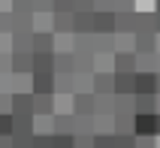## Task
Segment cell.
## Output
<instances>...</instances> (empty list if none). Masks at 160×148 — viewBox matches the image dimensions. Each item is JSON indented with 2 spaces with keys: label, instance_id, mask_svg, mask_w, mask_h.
Segmentation results:
<instances>
[{
  "label": "cell",
  "instance_id": "cell-34",
  "mask_svg": "<svg viewBox=\"0 0 160 148\" xmlns=\"http://www.w3.org/2000/svg\"><path fill=\"white\" fill-rule=\"evenodd\" d=\"M115 52L133 54V33H115Z\"/></svg>",
  "mask_w": 160,
  "mask_h": 148
},
{
  "label": "cell",
  "instance_id": "cell-20",
  "mask_svg": "<svg viewBox=\"0 0 160 148\" xmlns=\"http://www.w3.org/2000/svg\"><path fill=\"white\" fill-rule=\"evenodd\" d=\"M33 33V12H12V33Z\"/></svg>",
  "mask_w": 160,
  "mask_h": 148
},
{
  "label": "cell",
  "instance_id": "cell-23",
  "mask_svg": "<svg viewBox=\"0 0 160 148\" xmlns=\"http://www.w3.org/2000/svg\"><path fill=\"white\" fill-rule=\"evenodd\" d=\"M76 67H72V52L54 54V76H72Z\"/></svg>",
  "mask_w": 160,
  "mask_h": 148
},
{
  "label": "cell",
  "instance_id": "cell-36",
  "mask_svg": "<svg viewBox=\"0 0 160 148\" xmlns=\"http://www.w3.org/2000/svg\"><path fill=\"white\" fill-rule=\"evenodd\" d=\"M72 133H52V148H72Z\"/></svg>",
  "mask_w": 160,
  "mask_h": 148
},
{
  "label": "cell",
  "instance_id": "cell-16",
  "mask_svg": "<svg viewBox=\"0 0 160 148\" xmlns=\"http://www.w3.org/2000/svg\"><path fill=\"white\" fill-rule=\"evenodd\" d=\"M115 33H136V12H115Z\"/></svg>",
  "mask_w": 160,
  "mask_h": 148
},
{
  "label": "cell",
  "instance_id": "cell-55",
  "mask_svg": "<svg viewBox=\"0 0 160 148\" xmlns=\"http://www.w3.org/2000/svg\"><path fill=\"white\" fill-rule=\"evenodd\" d=\"M0 148H12V139L9 136H0Z\"/></svg>",
  "mask_w": 160,
  "mask_h": 148
},
{
  "label": "cell",
  "instance_id": "cell-50",
  "mask_svg": "<svg viewBox=\"0 0 160 148\" xmlns=\"http://www.w3.org/2000/svg\"><path fill=\"white\" fill-rule=\"evenodd\" d=\"M115 148H136V136H115Z\"/></svg>",
  "mask_w": 160,
  "mask_h": 148
},
{
  "label": "cell",
  "instance_id": "cell-42",
  "mask_svg": "<svg viewBox=\"0 0 160 148\" xmlns=\"http://www.w3.org/2000/svg\"><path fill=\"white\" fill-rule=\"evenodd\" d=\"M0 33H12V12H0Z\"/></svg>",
  "mask_w": 160,
  "mask_h": 148
},
{
  "label": "cell",
  "instance_id": "cell-40",
  "mask_svg": "<svg viewBox=\"0 0 160 148\" xmlns=\"http://www.w3.org/2000/svg\"><path fill=\"white\" fill-rule=\"evenodd\" d=\"M94 148H115V133H109V136H94Z\"/></svg>",
  "mask_w": 160,
  "mask_h": 148
},
{
  "label": "cell",
  "instance_id": "cell-19",
  "mask_svg": "<svg viewBox=\"0 0 160 148\" xmlns=\"http://www.w3.org/2000/svg\"><path fill=\"white\" fill-rule=\"evenodd\" d=\"M72 67H76V73L91 76L94 73V54L91 52H72Z\"/></svg>",
  "mask_w": 160,
  "mask_h": 148
},
{
  "label": "cell",
  "instance_id": "cell-43",
  "mask_svg": "<svg viewBox=\"0 0 160 148\" xmlns=\"http://www.w3.org/2000/svg\"><path fill=\"white\" fill-rule=\"evenodd\" d=\"M72 12H94V0H72Z\"/></svg>",
  "mask_w": 160,
  "mask_h": 148
},
{
  "label": "cell",
  "instance_id": "cell-25",
  "mask_svg": "<svg viewBox=\"0 0 160 148\" xmlns=\"http://www.w3.org/2000/svg\"><path fill=\"white\" fill-rule=\"evenodd\" d=\"M33 115H54V94L33 97Z\"/></svg>",
  "mask_w": 160,
  "mask_h": 148
},
{
  "label": "cell",
  "instance_id": "cell-53",
  "mask_svg": "<svg viewBox=\"0 0 160 148\" xmlns=\"http://www.w3.org/2000/svg\"><path fill=\"white\" fill-rule=\"evenodd\" d=\"M33 12H52V0H33Z\"/></svg>",
  "mask_w": 160,
  "mask_h": 148
},
{
  "label": "cell",
  "instance_id": "cell-12",
  "mask_svg": "<svg viewBox=\"0 0 160 148\" xmlns=\"http://www.w3.org/2000/svg\"><path fill=\"white\" fill-rule=\"evenodd\" d=\"M94 33H115V12H94Z\"/></svg>",
  "mask_w": 160,
  "mask_h": 148
},
{
  "label": "cell",
  "instance_id": "cell-27",
  "mask_svg": "<svg viewBox=\"0 0 160 148\" xmlns=\"http://www.w3.org/2000/svg\"><path fill=\"white\" fill-rule=\"evenodd\" d=\"M109 133H115L112 115H94V136H109Z\"/></svg>",
  "mask_w": 160,
  "mask_h": 148
},
{
  "label": "cell",
  "instance_id": "cell-48",
  "mask_svg": "<svg viewBox=\"0 0 160 148\" xmlns=\"http://www.w3.org/2000/svg\"><path fill=\"white\" fill-rule=\"evenodd\" d=\"M52 12H72V0H52Z\"/></svg>",
  "mask_w": 160,
  "mask_h": 148
},
{
  "label": "cell",
  "instance_id": "cell-21",
  "mask_svg": "<svg viewBox=\"0 0 160 148\" xmlns=\"http://www.w3.org/2000/svg\"><path fill=\"white\" fill-rule=\"evenodd\" d=\"M30 39H33V33H21V30L9 33V54L12 52H30Z\"/></svg>",
  "mask_w": 160,
  "mask_h": 148
},
{
  "label": "cell",
  "instance_id": "cell-3",
  "mask_svg": "<svg viewBox=\"0 0 160 148\" xmlns=\"http://www.w3.org/2000/svg\"><path fill=\"white\" fill-rule=\"evenodd\" d=\"M12 118H33V94H12Z\"/></svg>",
  "mask_w": 160,
  "mask_h": 148
},
{
  "label": "cell",
  "instance_id": "cell-15",
  "mask_svg": "<svg viewBox=\"0 0 160 148\" xmlns=\"http://www.w3.org/2000/svg\"><path fill=\"white\" fill-rule=\"evenodd\" d=\"M52 33H72V12H52Z\"/></svg>",
  "mask_w": 160,
  "mask_h": 148
},
{
  "label": "cell",
  "instance_id": "cell-54",
  "mask_svg": "<svg viewBox=\"0 0 160 148\" xmlns=\"http://www.w3.org/2000/svg\"><path fill=\"white\" fill-rule=\"evenodd\" d=\"M0 52H9V33H0Z\"/></svg>",
  "mask_w": 160,
  "mask_h": 148
},
{
  "label": "cell",
  "instance_id": "cell-52",
  "mask_svg": "<svg viewBox=\"0 0 160 148\" xmlns=\"http://www.w3.org/2000/svg\"><path fill=\"white\" fill-rule=\"evenodd\" d=\"M12 148H30V136H9Z\"/></svg>",
  "mask_w": 160,
  "mask_h": 148
},
{
  "label": "cell",
  "instance_id": "cell-11",
  "mask_svg": "<svg viewBox=\"0 0 160 148\" xmlns=\"http://www.w3.org/2000/svg\"><path fill=\"white\" fill-rule=\"evenodd\" d=\"M94 33V12H72V36Z\"/></svg>",
  "mask_w": 160,
  "mask_h": 148
},
{
  "label": "cell",
  "instance_id": "cell-47",
  "mask_svg": "<svg viewBox=\"0 0 160 148\" xmlns=\"http://www.w3.org/2000/svg\"><path fill=\"white\" fill-rule=\"evenodd\" d=\"M115 12H136V0H115Z\"/></svg>",
  "mask_w": 160,
  "mask_h": 148
},
{
  "label": "cell",
  "instance_id": "cell-8",
  "mask_svg": "<svg viewBox=\"0 0 160 148\" xmlns=\"http://www.w3.org/2000/svg\"><path fill=\"white\" fill-rule=\"evenodd\" d=\"M112 94L118 97L133 94V73H112Z\"/></svg>",
  "mask_w": 160,
  "mask_h": 148
},
{
  "label": "cell",
  "instance_id": "cell-18",
  "mask_svg": "<svg viewBox=\"0 0 160 148\" xmlns=\"http://www.w3.org/2000/svg\"><path fill=\"white\" fill-rule=\"evenodd\" d=\"M133 136H154V115H133Z\"/></svg>",
  "mask_w": 160,
  "mask_h": 148
},
{
  "label": "cell",
  "instance_id": "cell-61",
  "mask_svg": "<svg viewBox=\"0 0 160 148\" xmlns=\"http://www.w3.org/2000/svg\"><path fill=\"white\" fill-rule=\"evenodd\" d=\"M154 12H160V0H157V6H154Z\"/></svg>",
  "mask_w": 160,
  "mask_h": 148
},
{
  "label": "cell",
  "instance_id": "cell-29",
  "mask_svg": "<svg viewBox=\"0 0 160 148\" xmlns=\"http://www.w3.org/2000/svg\"><path fill=\"white\" fill-rule=\"evenodd\" d=\"M72 52H91L94 54V33H76L72 36Z\"/></svg>",
  "mask_w": 160,
  "mask_h": 148
},
{
  "label": "cell",
  "instance_id": "cell-13",
  "mask_svg": "<svg viewBox=\"0 0 160 148\" xmlns=\"http://www.w3.org/2000/svg\"><path fill=\"white\" fill-rule=\"evenodd\" d=\"M91 94H112V73H91Z\"/></svg>",
  "mask_w": 160,
  "mask_h": 148
},
{
  "label": "cell",
  "instance_id": "cell-35",
  "mask_svg": "<svg viewBox=\"0 0 160 148\" xmlns=\"http://www.w3.org/2000/svg\"><path fill=\"white\" fill-rule=\"evenodd\" d=\"M136 73H154V54H136Z\"/></svg>",
  "mask_w": 160,
  "mask_h": 148
},
{
  "label": "cell",
  "instance_id": "cell-30",
  "mask_svg": "<svg viewBox=\"0 0 160 148\" xmlns=\"http://www.w3.org/2000/svg\"><path fill=\"white\" fill-rule=\"evenodd\" d=\"M12 136H33V118H12Z\"/></svg>",
  "mask_w": 160,
  "mask_h": 148
},
{
  "label": "cell",
  "instance_id": "cell-1",
  "mask_svg": "<svg viewBox=\"0 0 160 148\" xmlns=\"http://www.w3.org/2000/svg\"><path fill=\"white\" fill-rule=\"evenodd\" d=\"M154 52H157V33L136 30L133 33V54H154Z\"/></svg>",
  "mask_w": 160,
  "mask_h": 148
},
{
  "label": "cell",
  "instance_id": "cell-5",
  "mask_svg": "<svg viewBox=\"0 0 160 148\" xmlns=\"http://www.w3.org/2000/svg\"><path fill=\"white\" fill-rule=\"evenodd\" d=\"M157 112V94H133V115H154Z\"/></svg>",
  "mask_w": 160,
  "mask_h": 148
},
{
  "label": "cell",
  "instance_id": "cell-31",
  "mask_svg": "<svg viewBox=\"0 0 160 148\" xmlns=\"http://www.w3.org/2000/svg\"><path fill=\"white\" fill-rule=\"evenodd\" d=\"M52 30V12H33V33Z\"/></svg>",
  "mask_w": 160,
  "mask_h": 148
},
{
  "label": "cell",
  "instance_id": "cell-22",
  "mask_svg": "<svg viewBox=\"0 0 160 148\" xmlns=\"http://www.w3.org/2000/svg\"><path fill=\"white\" fill-rule=\"evenodd\" d=\"M52 133H72V112H54L52 115Z\"/></svg>",
  "mask_w": 160,
  "mask_h": 148
},
{
  "label": "cell",
  "instance_id": "cell-49",
  "mask_svg": "<svg viewBox=\"0 0 160 148\" xmlns=\"http://www.w3.org/2000/svg\"><path fill=\"white\" fill-rule=\"evenodd\" d=\"M136 148H157V136H136Z\"/></svg>",
  "mask_w": 160,
  "mask_h": 148
},
{
  "label": "cell",
  "instance_id": "cell-38",
  "mask_svg": "<svg viewBox=\"0 0 160 148\" xmlns=\"http://www.w3.org/2000/svg\"><path fill=\"white\" fill-rule=\"evenodd\" d=\"M85 91H91V76L76 73V94H85Z\"/></svg>",
  "mask_w": 160,
  "mask_h": 148
},
{
  "label": "cell",
  "instance_id": "cell-24",
  "mask_svg": "<svg viewBox=\"0 0 160 148\" xmlns=\"http://www.w3.org/2000/svg\"><path fill=\"white\" fill-rule=\"evenodd\" d=\"M115 94H94V115H112Z\"/></svg>",
  "mask_w": 160,
  "mask_h": 148
},
{
  "label": "cell",
  "instance_id": "cell-4",
  "mask_svg": "<svg viewBox=\"0 0 160 148\" xmlns=\"http://www.w3.org/2000/svg\"><path fill=\"white\" fill-rule=\"evenodd\" d=\"M30 52H33V54H54V33H52V30L33 33V39H30Z\"/></svg>",
  "mask_w": 160,
  "mask_h": 148
},
{
  "label": "cell",
  "instance_id": "cell-28",
  "mask_svg": "<svg viewBox=\"0 0 160 148\" xmlns=\"http://www.w3.org/2000/svg\"><path fill=\"white\" fill-rule=\"evenodd\" d=\"M30 73H54V54H33V70Z\"/></svg>",
  "mask_w": 160,
  "mask_h": 148
},
{
  "label": "cell",
  "instance_id": "cell-26",
  "mask_svg": "<svg viewBox=\"0 0 160 148\" xmlns=\"http://www.w3.org/2000/svg\"><path fill=\"white\" fill-rule=\"evenodd\" d=\"M9 94H30V73H27V76L12 73V76H9Z\"/></svg>",
  "mask_w": 160,
  "mask_h": 148
},
{
  "label": "cell",
  "instance_id": "cell-32",
  "mask_svg": "<svg viewBox=\"0 0 160 148\" xmlns=\"http://www.w3.org/2000/svg\"><path fill=\"white\" fill-rule=\"evenodd\" d=\"M72 52V33H54V54Z\"/></svg>",
  "mask_w": 160,
  "mask_h": 148
},
{
  "label": "cell",
  "instance_id": "cell-59",
  "mask_svg": "<svg viewBox=\"0 0 160 148\" xmlns=\"http://www.w3.org/2000/svg\"><path fill=\"white\" fill-rule=\"evenodd\" d=\"M154 79H157V94H160V73H154Z\"/></svg>",
  "mask_w": 160,
  "mask_h": 148
},
{
  "label": "cell",
  "instance_id": "cell-14",
  "mask_svg": "<svg viewBox=\"0 0 160 148\" xmlns=\"http://www.w3.org/2000/svg\"><path fill=\"white\" fill-rule=\"evenodd\" d=\"M76 94V73L72 76H54V97H72Z\"/></svg>",
  "mask_w": 160,
  "mask_h": 148
},
{
  "label": "cell",
  "instance_id": "cell-2",
  "mask_svg": "<svg viewBox=\"0 0 160 148\" xmlns=\"http://www.w3.org/2000/svg\"><path fill=\"white\" fill-rule=\"evenodd\" d=\"M30 94H54V73H30Z\"/></svg>",
  "mask_w": 160,
  "mask_h": 148
},
{
  "label": "cell",
  "instance_id": "cell-56",
  "mask_svg": "<svg viewBox=\"0 0 160 148\" xmlns=\"http://www.w3.org/2000/svg\"><path fill=\"white\" fill-rule=\"evenodd\" d=\"M154 136L160 139V115H154Z\"/></svg>",
  "mask_w": 160,
  "mask_h": 148
},
{
  "label": "cell",
  "instance_id": "cell-62",
  "mask_svg": "<svg viewBox=\"0 0 160 148\" xmlns=\"http://www.w3.org/2000/svg\"><path fill=\"white\" fill-rule=\"evenodd\" d=\"M157 52H160V36H157Z\"/></svg>",
  "mask_w": 160,
  "mask_h": 148
},
{
  "label": "cell",
  "instance_id": "cell-44",
  "mask_svg": "<svg viewBox=\"0 0 160 148\" xmlns=\"http://www.w3.org/2000/svg\"><path fill=\"white\" fill-rule=\"evenodd\" d=\"M94 12H115V0H94Z\"/></svg>",
  "mask_w": 160,
  "mask_h": 148
},
{
  "label": "cell",
  "instance_id": "cell-60",
  "mask_svg": "<svg viewBox=\"0 0 160 148\" xmlns=\"http://www.w3.org/2000/svg\"><path fill=\"white\" fill-rule=\"evenodd\" d=\"M154 115H160V94H157V112H154Z\"/></svg>",
  "mask_w": 160,
  "mask_h": 148
},
{
  "label": "cell",
  "instance_id": "cell-6",
  "mask_svg": "<svg viewBox=\"0 0 160 148\" xmlns=\"http://www.w3.org/2000/svg\"><path fill=\"white\" fill-rule=\"evenodd\" d=\"M9 64H12V73L27 76V73L33 70V52H12L9 54Z\"/></svg>",
  "mask_w": 160,
  "mask_h": 148
},
{
  "label": "cell",
  "instance_id": "cell-9",
  "mask_svg": "<svg viewBox=\"0 0 160 148\" xmlns=\"http://www.w3.org/2000/svg\"><path fill=\"white\" fill-rule=\"evenodd\" d=\"M112 73H136V54L115 52L112 54Z\"/></svg>",
  "mask_w": 160,
  "mask_h": 148
},
{
  "label": "cell",
  "instance_id": "cell-51",
  "mask_svg": "<svg viewBox=\"0 0 160 148\" xmlns=\"http://www.w3.org/2000/svg\"><path fill=\"white\" fill-rule=\"evenodd\" d=\"M12 64H9V52H0V76H9Z\"/></svg>",
  "mask_w": 160,
  "mask_h": 148
},
{
  "label": "cell",
  "instance_id": "cell-33",
  "mask_svg": "<svg viewBox=\"0 0 160 148\" xmlns=\"http://www.w3.org/2000/svg\"><path fill=\"white\" fill-rule=\"evenodd\" d=\"M33 133L52 136V115H33Z\"/></svg>",
  "mask_w": 160,
  "mask_h": 148
},
{
  "label": "cell",
  "instance_id": "cell-7",
  "mask_svg": "<svg viewBox=\"0 0 160 148\" xmlns=\"http://www.w3.org/2000/svg\"><path fill=\"white\" fill-rule=\"evenodd\" d=\"M133 94H157L154 73H133Z\"/></svg>",
  "mask_w": 160,
  "mask_h": 148
},
{
  "label": "cell",
  "instance_id": "cell-17",
  "mask_svg": "<svg viewBox=\"0 0 160 148\" xmlns=\"http://www.w3.org/2000/svg\"><path fill=\"white\" fill-rule=\"evenodd\" d=\"M94 54H115V33H94Z\"/></svg>",
  "mask_w": 160,
  "mask_h": 148
},
{
  "label": "cell",
  "instance_id": "cell-37",
  "mask_svg": "<svg viewBox=\"0 0 160 148\" xmlns=\"http://www.w3.org/2000/svg\"><path fill=\"white\" fill-rule=\"evenodd\" d=\"M30 148H52V136H45V133H33V136H30Z\"/></svg>",
  "mask_w": 160,
  "mask_h": 148
},
{
  "label": "cell",
  "instance_id": "cell-39",
  "mask_svg": "<svg viewBox=\"0 0 160 148\" xmlns=\"http://www.w3.org/2000/svg\"><path fill=\"white\" fill-rule=\"evenodd\" d=\"M72 148H94V133H82L72 139Z\"/></svg>",
  "mask_w": 160,
  "mask_h": 148
},
{
  "label": "cell",
  "instance_id": "cell-57",
  "mask_svg": "<svg viewBox=\"0 0 160 148\" xmlns=\"http://www.w3.org/2000/svg\"><path fill=\"white\" fill-rule=\"evenodd\" d=\"M154 33L160 36V12H154Z\"/></svg>",
  "mask_w": 160,
  "mask_h": 148
},
{
  "label": "cell",
  "instance_id": "cell-58",
  "mask_svg": "<svg viewBox=\"0 0 160 148\" xmlns=\"http://www.w3.org/2000/svg\"><path fill=\"white\" fill-rule=\"evenodd\" d=\"M154 73H160V52H154Z\"/></svg>",
  "mask_w": 160,
  "mask_h": 148
},
{
  "label": "cell",
  "instance_id": "cell-10",
  "mask_svg": "<svg viewBox=\"0 0 160 148\" xmlns=\"http://www.w3.org/2000/svg\"><path fill=\"white\" fill-rule=\"evenodd\" d=\"M72 115H94V94H72Z\"/></svg>",
  "mask_w": 160,
  "mask_h": 148
},
{
  "label": "cell",
  "instance_id": "cell-41",
  "mask_svg": "<svg viewBox=\"0 0 160 148\" xmlns=\"http://www.w3.org/2000/svg\"><path fill=\"white\" fill-rule=\"evenodd\" d=\"M0 115H12V94H0Z\"/></svg>",
  "mask_w": 160,
  "mask_h": 148
},
{
  "label": "cell",
  "instance_id": "cell-46",
  "mask_svg": "<svg viewBox=\"0 0 160 148\" xmlns=\"http://www.w3.org/2000/svg\"><path fill=\"white\" fill-rule=\"evenodd\" d=\"M12 12H33V0H12Z\"/></svg>",
  "mask_w": 160,
  "mask_h": 148
},
{
  "label": "cell",
  "instance_id": "cell-45",
  "mask_svg": "<svg viewBox=\"0 0 160 148\" xmlns=\"http://www.w3.org/2000/svg\"><path fill=\"white\" fill-rule=\"evenodd\" d=\"M0 136H12V115H0Z\"/></svg>",
  "mask_w": 160,
  "mask_h": 148
}]
</instances>
